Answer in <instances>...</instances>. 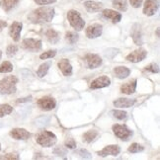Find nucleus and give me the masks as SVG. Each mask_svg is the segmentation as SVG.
Returning a JSON list of instances; mask_svg holds the SVG:
<instances>
[{
    "instance_id": "obj_1",
    "label": "nucleus",
    "mask_w": 160,
    "mask_h": 160,
    "mask_svg": "<svg viewBox=\"0 0 160 160\" xmlns=\"http://www.w3.org/2000/svg\"><path fill=\"white\" fill-rule=\"evenodd\" d=\"M54 17V9L52 7H41L34 10L29 15V20L34 24L40 23H48L52 21Z\"/></svg>"
},
{
    "instance_id": "obj_2",
    "label": "nucleus",
    "mask_w": 160,
    "mask_h": 160,
    "mask_svg": "<svg viewBox=\"0 0 160 160\" xmlns=\"http://www.w3.org/2000/svg\"><path fill=\"white\" fill-rule=\"evenodd\" d=\"M18 78L14 75L7 76L0 81V94H13L16 92Z\"/></svg>"
},
{
    "instance_id": "obj_3",
    "label": "nucleus",
    "mask_w": 160,
    "mask_h": 160,
    "mask_svg": "<svg viewBox=\"0 0 160 160\" xmlns=\"http://www.w3.org/2000/svg\"><path fill=\"white\" fill-rule=\"evenodd\" d=\"M57 137L55 134L52 133V132L48 131H42L38 135H37L36 140L40 145L45 146V147H50L52 146L53 144H55L57 142Z\"/></svg>"
},
{
    "instance_id": "obj_4",
    "label": "nucleus",
    "mask_w": 160,
    "mask_h": 160,
    "mask_svg": "<svg viewBox=\"0 0 160 160\" xmlns=\"http://www.w3.org/2000/svg\"><path fill=\"white\" fill-rule=\"evenodd\" d=\"M67 19H68L71 27L74 28L75 31H81L85 26V21L80 16L79 12L75 10H70L67 13Z\"/></svg>"
},
{
    "instance_id": "obj_5",
    "label": "nucleus",
    "mask_w": 160,
    "mask_h": 160,
    "mask_svg": "<svg viewBox=\"0 0 160 160\" xmlns=\"http://www.w3.org/2000/svg\"><path fill=\"white\" fill-rule=\"evenodd\" d=\"M113 132L117 138H119L122 140H128L132 137V132L127 126L115 125L113 126Z\"/></svg>"
},
{
    "instance_id": "obj_6",
    "label": "nucleus",
    "mask_w": 160,
    "mask_h": 160,
    "mask_svg": "<svg viewBox=\"0 0 160 160\" xmlns=\"http://www.w3.org/2000/svg\"><path fill=\"white\" fill-rule=\"evenodd\" d=\"M38 106L42 111H51L55 108V100L51 96H45L42 97L41 99L37 102Z\"/></svg>"
},
{
    "instance_id": "obj_7",
    "label": "nucleus",
    "mask_w": 160,
    "mask_h": 160,
    "mask_svg": "<svg viewBox=\"0 0 160 160\" xmlns=\"http://www.w3.org/2000/svg\"><path fill=\"white\" fill-rule=\"evenodd\" d=\"M22 48L27 51L38 52L42 48V42L35 39H25L22 42Z\"/></svg>"
},
{
    "instance_id": "obj_8",
    "label": "nucleus",
    "mask_w": 160,
    "mask_h": 160,
    "mask_svg": "<svg viewBox=\"0 0 160 160\" xmlns=\"http://www.w3.org/2000/svg\"><path fill=\"white\" fill-rule=\"evenodd\" d=\"M147 55V52L143 48H138V50L134 51L131 52L126 57V59L128 61H131V62H139V61H142Z\"/></svg>"
},
{
    "instance_id": "obj_9",
    "label": "nucleus",
    "mask_w": 160,
    "mask_h": 160,
    "mask_svg": "<svg viewBox=\"0 0 160 160\" xmlns=\"http://www.w3.org/2000/svg\"><path fill=\"white\" fill-rule=\"evenodd\" d=\"M85 61L86 64H87L88 68L90 69H94L99 67L102 64V58L99 57L98 54H94V53H88L85 57Z\"/></svg>"
},
{
    "instance_id": "obj_10",
    "label": "nucleus",
    "mask_w": 160,
    "mask_h": 160,
    "mask_svg": "<svg viewBox=\"0 0 160 160\" xmlns=\"http://www.w3.org/2000/svg\"><path fill=\"white\" fill-rule=\"evenodd\" d=\"M159 8V0H146L143 7V13L147 16L154 15Z\"/></svg>"
},
{
    "instance_id": "obj_11",
    "label": "nucleus",
    "mask_w": 160,
    "mask_h": 160,
    "mask_svg": "<svg viewBox=\"0 0 160 160\" xmlns=\"http://www.w3.org/2000/svg\"><path fill=\"white\" fill-rule=\"evenodd\" d=\"M103 32V26L100 24H93L86 29V36L89 39H96L100 37Z\"/></svg>"
},
{
    "instance_id": "obj_12",
    "label": "nucleus",
    "mask_w": 160,
    "mask_h": 160,
    "mask_svg": "<svg viewBox=\"0 0 160 160\" xmlns=\"http://www.w3.org/2000/svg\"><path fill=\"white\" fill-rule=\"evenodd\" d=\"M10 135L14 139L18 140H26L31 137V133L26 131L25 128H15L10 132Z\"/></svg>"
},
{
    "instance_id": "obj_13",
    "label": "nucleus",
    "mask_w": 160,
    "mask_h": 160,
    "mask_svg": "<svg viewBox=\"0 0 160 160\" xmlns=\"http://www.w3.org/2000/svg\"><path fill=\"white\" fill-rule=\"evenodd\" d=\"M111 84V80L108 76H100L96 78L94 81H92L91 85H90V88L91 89H100V88H104V87H107Z\"/></svg>"
},
{
    "instance_id": "obj_14",
    "label": "nucleus",
    "mask_w": 160,
    "mask_h": 160,
    "mask_svg": "<svg viewBox=\"0 0 160 160\" xmlns=\"http://www.w3.org/2000/svg\"><path fill=\"white\" fill-rule=\"evenodd\" d=\"M22 28H23V25L20 22H13L12 25L10 26L9 35L15 42H18L20 40V33L22 31Z\"/></svg>"
},
{
    "instance_id": "obj_15",
    "label": "nucleus",
    "mask_w": 160,
    "mask_h": 160,
    "mask_svg": "<svg viewBox=\"0 0 160 160\" xmlns=\"http://www.w3.org/2000/svg\"><path fill=\"white\" fill-rule=\"evenodd\" d=\"M121 148L118 145H108L105 148L102 149L101 151L98 152V155H100L102 157H106L108 155H113V156H117L120 153Z\"/></svg>"
},
{
    "instance_id": "obj_16",
    "label": "nucleus",
    "mask_w": 160,
    "mask_h": 160,
    "mask_svg": "<svg viewBox=\"0 0 160 160\" xmlns=\"http://www.w3.org/2000/svg\"><path fill=\"white\" fill-rule=\"evenodd\" d=\"M103 16L106 18V19H110L112 20V22L114 24L119 23L122 19V15L120 13H118L117 11L112 10V9H105L103 11Z\"/></svg>"
},
{
    "instance_id": "obj_17",
    "label": "nucleus",
    "mask_w": 160,
    "mask_h": 160,
    "mask_svg": "<svg viewBox=\"0 0 160 160\" xmlns=\"http://www.w3.org/2000/svg\"><path fill=\"white\" fill-rule=\"evenodd\" d=\"M58 67L61 70V72L63 73L64 76H69L72 73V66L68 59H66V58L61 59L58 62Z\"/></svg>"
},
{
    "instance_id": "obj_18",
    "label": "nucleus",
    "mask_w": 160,
    "mask_h": 160,
    "mask_svg": "<svg viewBox=\"0 0 160 160\" xmlns=\"http://www.w3.org/2000/svg\"><path fill=\"white\" fill-rule=\"evenodd\" d=\"M131 35H132V37L133 42H134L138 46H141V45H142V37H141L142 35H141L140 27L138 25V24H135V25L132 27Z\"/></svg>"
},
{
    "instance_id": "obj_19",
    "label": "nucleus",
    "mask_w": 160,
    "mask_h": 160,
    "mask_svg": "<svg viewBox=\"0 0 160 160\" xmlns=\"http://www.w3.org/2000/svg\"><path fill=\"white\" fill-rule=\"evenodd\" d=\"M135 88H137V79H133L132 81L122 85L121 87V92L127 95H131L134 93Z\"/></svg>"
},
{
    "instance_id": "obj_20",
    "label": "nucleus",
    "mask_w": 160,
    "mask_h": 160,
    "mask_svg": "<svg viewBox=\"0 0 160 160\" xmlns=\"http://www.w3.org/2000/svg\"><path fill=\"white\" fill-rule=\"evenodd\" d=\"M134 99H128V98H120V99L114 101V106L117 108H128L134 105Z\"/></svg>"
},
{
    "instance_id": "obj_21",
    "label": "nucleus",
    "mask_w": 160,
    "mask_h": 160,
    "mask_svg": "<svg viewBox=\"0 0 160 160\" xmlns=\"http://www.w3.org/2000/svg\"><path fill=\"white\" fill-rule=\"evenodd\" d=\"M84 6H85L86 10H87L88 12H92V13L100 11L103 8V4L102 3L96 2V1H91V0H89V1H85Z\"/></svg>"
},
{
    "instance_id": "obj_22",
    "label": "nucleus",
    "mask_w": 160,
    "mask_h": 160,
    "mask_svg": "<svg viewBox=\"0 0 160 160\" xmlns=\"http://www.w3.org/2000/svg\"><path fill=\"white\" fill-rule=\"evenodd\" d=\"M114 72H115L116 76L119 79H124L130 75L131 70L126 66H118L114 69Z\"/></svg>"
},
{
    "instance_id": "obj_23",
    "label": "nucleus",
    "mask_w": 160,
    "mask_h": 160,
    "mask_svg": "<svg viewBox=\"0 0 160 160\" xmlns=\"http://www.w3.org/2000/svg\"><path fill=\"white\" fill-rule=\"evenodd\" d=\"M18 3H19V0H1L0 1V6L6 12H8L13 9Z\"/></svg>"
},
{
    "instance_id": "obj_24",
    "label": "nucleus",
    "mask_w": 160,
    "mask_h": 160,
    "mask_svg": "<svg viewBox=\"0 0 160 160\" xmlns=\"http://www.w3.org/2000/svg\"><path fill=\"white\" fill-rule=\"evenodd\" d=\"M46 37L51 44H57V42L59 41V34L57 32V31H54L52 29H50L47 31Z\"/></svg>"
},
{
    "instance_id": "obj_25",
    "label": "nucleus",
    "mask_w": 160,
    "mask_h": 160,
    "mask_svg": "<svg viewBox=\"0 0 160 160\" xmlns=\"http://www.w3.org/2000/svg\"><path fill=\"white\" fill-rule=\"evenodd\" d=\"M113 6L120 11H127L128 9V2L127 0H114Z\"/></svg>"
},
{
    "instance_id": "obj_26",
    "label": "nucleus",
    "mask_w": 160,
    "mask_h": 160,
    "mask_svg": "<svg viewBox=\"0 0 160 160\" xmlns=\"http://www.w3.org/2000/svg\"><path fill=\"white\" fill-rule=\"evenodd\" d=\"M12 111H13V108L8 105V104H1L0 105V118L11 114Z\"/></svg>"
},
{
    "instance_id": "obj_27",
    "label": "nucleus",
    "mask_w": 160,
    "mask_h": 160,
    "mask_svg": "<svg viewBox=\"0 0 160 160\" xmlns=\"http://www.w3.org/2000/svg\"><path fill=\"white\" fill-rule=\"evenodd\" d=\"M98 132L96 131H88L87 132H85L83 134V138L86 142H92L97 137H98Z\"/></svg>"
},
{
    "instance_id": "obj_28",
    "label": "nucleus",
    "mask_w": 160,
    "mask_h": 160,
    "mask_svg": "<svg viewBox=\"0 0 160 160\" xmlns=\"http://www.w3.org/2000/svg\"><path fill=\"white\" fill-rule=\"evenodd\" d=\"M50 66H51V62H45V63H42L40 66V68L38 69V71H37V74H38V76L39 77H44L47 74V73H48Z\"/></svg>"
},
{
    "instance_id": "obj_29",
    "label": "nucleus",
    "mask_w": 160,
    "mask_h": 160,
    "mask_svg": "<svg viewBox=\"0 0 160 160\" xmlns=\"http://www.w3.org/2000/svg\"><path fill=\"white\" fill-rule=\"evenodd\" d=\"M65 40L69 42V44H75V42L79 40L78 34L74 32H67L65 34Z\"/></svg>"
},
{
    "instance_id": "obj_30",
    "label": "nucleus",
    "mask_w": 160,
    "mask_h": 160,
    "mask_svg": "<svg viewBox=\"0 0 160 160\" xmlns=\"http://www.w3.org/2000/svg\"><path fill=\"white\" fill-rule=\"evenodd\" d=\"M13 70V64L10 61H4V62L0 65V73H7Z\"/></svg>"
},
{
    "instance_id": "obj_31",
    "label": "nucleus",
    "mask_w": 160,
    "mask_h": 160,
    "mask_svg": "<svg viewBox=\"0 0 160 160\" xmlns=\"http://www.w3.org/2000/svg\"><path fill=\"white\" fill-rule=\"evenodd\" d=\"M142 150H143V146L139 145L138 143H132L130 147H128V151L132 153H138Z\"/></svg>"
},
{
    "instance_id": "obj_32",
    "label": "nucleus",
    "mask_w": 160,
    "mask_h": 160,
    "mask_svg": "<svg viewBox=\"0 0 160 160\" xmlns=\"http://www.w3.org/2000/svg\"><path fill=\"white\" fill-rule=\"evenodd\" d=\"M57 54V51H48L44 53H42L40 55V58L41 59H48V58H52L54 55Z\"/></svg>"
},
{
    "instance_id": "obj_33",
    "label": "nucleus",
    "mask_w": 160,
    "mask_h": 160,
    "mask_svg": "<svg viewBox=\"0 0 160 160\" xmlns=\"http://www.w3.org/2000/svg\"><path fill=\"white\" fill-rule=\"evenodd\" d=\"M114 117L118 120H125L127 118V112L125 111H120V110H116L113 112Z\"/></svg>"
},
{
    "instance_id": "obj_34",
    "label": "nucleus",
    "mask_w": 160,
    "mask_h": 160,
    "mask_svg": "<svg viewBox=\"0 0 160 160\" xmlns=\"http://www.w3.org/2000/svg\"><path fill=\"white\" fill-rule=\"evenodd\" d=\"M17 51H18V47L17 46L10 45V46H8L7 50H6V52H7L8 57H13V55L17 52Z\"/></svg>"
},
{
    "instance_id": "obj_35",
    "label": "nucleus",
    "mask_w": 160,
    "mask_h": 160,
    "mask_svg": "<svg viewBox=\"0 0 160 160\" xmlns=\"http://www.w3.org/2000/svg\"><path fill=\"white\" fill-rule=\"evenodd\" d=\"M145 70L150 71L152 73H158L159 72V66L156 63H150L145 67Z\"/></svg>"
},
{
    "instance_id": "obj_36",
    "label": "nucleus",
    "mask_w": 160,
    "mask_h": 160,
    "mask_svg": "<svg viewBox=\"0 0 160 160\" xmlns=\"http://www.w3.org/2000/svg\"><path fill=\"white\" fill-rule=\"evenodd\" d=\"M75 153H76V154H78V155H80L82 158H85V159H91V158H92V156H91L90 153H89L87 150H85V149L77 150Z\"/></svg>"
},
{
    "instance_id": "obj_37",
    "label": "nucleus",
    "mask_w": 160,
    "mask_h": 160,
    "mask_svg": "<svg viewBox=\"0 0 160 160\" xmlns=\"http://www.w3.org/2000/svg\"><path fill=\"white\" fill-rule=\"evenodd\" d=\"M0 159H9V160H17L19 159V155L17 153H7L3 156H0Z\"/></svg>"
},
{
    "instance_id": "obj_38",
    "label": "nucleus",
    "mask_w": 160,
    "mask_h": 160,
    "mask_svg": "<svg viewBox=\"0 0 160 160\" xmlns=\"http://www.w3.org/2000/svg\"><path fill=\"white\" fill-rule=\"evenodd\" d=\"M65 146L67 148H70V149H74L76 148V142L75 140L73 138H67L65 140Z\"/></svg>"
},
{
    "instance_id": "obj_39",
    "label": "nucleus",
    "mask_w": 160,
    "mask_h": 160,
    "mask_svg": "<svg viewBox=\"0 0 160 160\" xmlns=\"http://www.w3.org/2000/svg\"><path fill=\"white\" fill-rule=\"evenodd\" d=\"M34 1L39 5H48L54 3L57 0H34Z\"/></svg>"
},
{
    "instance_id": "obj_40",
    "label": "nucleus",
    "mask_w": 160,
    "mask_h": 160,
    "mask_svg": "<svg viewBox=\"0 0 160 160\" xmlns=\"http://www.w3.org/2000/svg\"><path fill=\"white\" fill-rule=\"evenodd\" d=\"M53 153H54V154H58V155H65L66 150L63 149L62 147L58 146V147H57V148L53 150Z\"/></svg>"
},
{
    "instance_id": "obj_41",
    "label": "nucleus",
    "mask_w": 160,
    "mask_h": 160,
    "mask_svg": "<svg viewBox=\"0 0 160 160\" xmlns=\"http://www.w3.org/2000/svg\"><path fill=\"white\" fill-rule=\"evenodd\" d=\"M142 1H143V0H130L132 6L134 8H138L139 6L141 5V3H142Z\"/></svg>"
},
{
    "instance_id": "obj_42",
    "label": "nucleus",
    "mask_w": 160,
    "mask_h": 160,
    "mask_svg": "<svg viewBox=\"0 0 160 160\" xmlns=\"http://www.w3.org/2000/svg\"><path fill=\"white\" fill-rule=\"evenodd\" d=\"M31 99H32V97L29 96V97H26V98H22V99L17 100V103H24V102H28V101H30Z\"/></svg>"
},
{
    "instance_id": "obj_43",
    "label": "nucleus",
    "mask_w": 160,
    "mask_h": 160,
    "mask_svg": "<svg viewBox=\"0 0 160 160\" xmlns=\"http://www.w3.org/2000/svg\"><path fill=\"white\" fill-rule=\"evenodd\" d=\"M6 26H7V22H5V21H2V20H0V31L3 30Z\"/></svg>"
},
{
    "instance_id": "obj_44",
    "label": "nucleus",
    "mask_w": 160,
    "mask_h": 160,
    "mask_svg": "<svg viewBox=\"0 0 160 160\" xmlns=\"http://www.w3.org/2000/svg\"><path fill=\"white\" fill-rule=\"evenodd\" d=\"M1 57H2V52L0 51V58H1Z\"/></svg>"
},
{
    "instance_id": "obj_45",
    "label": "nucleus",
    "mask_w": 160,
    "mask_h": 160,
    "mask_svg": "<svg viewBox=\"0 0 160 160\" xmlns=\"http://www.w3.org/2000/svg\"><path fill=\"white\" fill-rule=\"evenodd\" d=\"M0 150H1V145H0Z\"/></svg>"
},
{
    "instance_id": "obj_46",
    "label": "nucleus",
    "mask_w": 160,
    "mask_h": 160,
    "mask_svg": "<svg viewBox=\"0 0 160 160\" xmlns=\"http://www.w3.org/2000/svg\"><path fill=\"white\" fill-rule=\"evenodd\" d=\"M0 127H1V122H0Z\"/></svg>"
}]
</instances>
